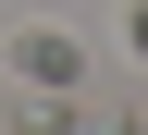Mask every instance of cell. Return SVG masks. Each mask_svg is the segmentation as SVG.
<instances>
[{
  "instance_id": "cell-1",
  "label": "cell",
  "mask_w": 148,
  "mask_h": 135,
  "mask_svg": "<svg viewBox=\"0 0 148 135\" xmlns=\"http://www.w3.org/2000/svg\"><path fill=\"white\" fill-rule=\"evenodd\" d=\"M12 74H25V86H74V37L62 25H25L12 37Z\"/></svg>"
}]
</instances>
